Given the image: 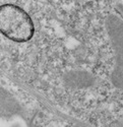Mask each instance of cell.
<instances>
[{
  "instance_id": "cell-1",
  "label": "cell",
  "mask_w": 123,
  "mask_h": 127,
  "mask_svg": "<svg viewBox=\"0 0 123 127\" xmlns=\"http://www.w3.org/2000/svg\"><path fill=\"white\" fill-rule=\"evenodd\" d=\"M0 31L14 42H27L35 33L34 23L31 16L13 4H3L0 7Z\"/></svg>"
}]
</instances>
